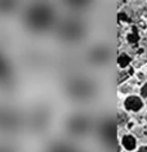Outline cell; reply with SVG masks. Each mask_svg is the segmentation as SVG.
Listing matches in <instances>:
<instances>
[{
	"instance_id": "obj_1",
	"label": "cell",
	"mask_w": 147,
	"mask_h": 152,
	"mask_svg": "<svg viewBox=\"0 0 147 152\" xmlns=\"http://www.w3.org/2000/svg\"><path fill=\"white\" fill-rule=\"evenodd\" d=\"M56 14L50 4L47 1H36L26 10L25 23L35 32H43L52 27L54 23Z\"/></svg>"
},
{
	"instance_id": "obj_2",
	"label": "cell",
	"mask_w": 147,
	"mask_h": 152,
	"mask_svg": "<svg viewBox=\"0 0 147 152\" xmlns=\"http://www.w3.org/2000/svg\"><path fill=\"white\" fill-rule=\"evenodd\" d=\"M67 93L75 99H86L90 98L94 93V84L88 79L76 77L69 81L66 85Z\"/></svg>"
},
{
	"instance_id": "obj_3",
	"label": "cell",
	"mask_w": 147,
	"mask_h": 152,
	"mask_svg": "<svg viewBox=\"0 0 147 152\" xmlns=\"http://www.w3.org/2000/svg\"><path fill=\"white\" fill-rule=\"evenodd\" d=\"M59 36L67 41H76L85 35V26L78 20H67L59 26Z\"/></svg>"
},
{
	"instance_id": "obj_4",
	"label": "cell",
	"mask_w": 147,
	"mask_h": 152,
	"mask_svg": "<svg viewBox=\"0 0 147 152\" xmlns=\"http://www.w3.org/2000/svg\"><path fill=\"white\" fill-rule=\"evenodd\" d=\"M89 119L83 115H76L74 117H71L67 123V129L71 134L74 135H83L88 132L89 129Z\"/></svg>"
},
{
	"instance_id": "obj_5",
	"label": "cell",
	"mask_w": 147,
	"mask_h": 152,
	"mask_svg": "<svg viewBox=\"0 0 147 152\" xmlns=\"http://www.w3.org/2000/svg\"><path fill=\"white\" fill-rule=\"evenodd\" d=\"M18 0H0V14H9L16 9Z\"/></svg>"
},
{
	"instance_id": "obj_6",
	"label": "cell",
	"mask_w": 147,
	"mask_h": 152,
	"mask_svg": "<svg viewBox=\"0 0 147 152\" xmlns=\"http://www.w3.org/2000/svg\"><path fill=\"white\" fill-rule=\"evenodd\" d=\"M10 75V68H9V63L7 62V59L0 54V81L7 80Z\"/></svg>"
},
{
	"instance_id": "obj_7",
	"label": "cell",
	"mask_w": 147,
	"mask_h": 152,
	"mask_svg": "<svg viewBox=\"0 0 147 152\" xmlns=\"http://www.w3.org/2000/svg\"><path fill=\"white\" fill-rule=\"evenodd\" d=\"M125 107L127 110H130V111H139L142 108V101L137 97H129L125 99Z\"/></svg>"
},
{
	"instance_id": "obj_8",
	"label": "cell",
	"mask_w": 147,
	"mask_h": 152,
	"mask_svg": "<svg viewBox=\"0 0 147 152\" xmlns=\"http://www.w3.org/2000/svg\"><path fill=\"white\" fill-rule=\"evenodd\" d=\"M65 1L72 8H85L92 3V0H65Z\"/></svg>"
},
{
	"instance_id": "obj_9",
	"label": "cell",
	"mask_w": 147,
	"mask_h": 152,
	"mask_svg": "<svg viewBox=\"0 0 147 152\" xmlns=\"http://www.w3.org/2000/svg\"><path fill=\"white\" fill-rule=\"evenodd\" d=\"M123 146L127 148V150H134L135 147V139L132 135H125L123 138Z\"/></svg>"
},
{
	"instance_id": "obj_10",
	"label": "cell",
	"mask_w": 147,
	"mask_h": 152,
	"mask_svg": "<svg viewBox=\"0 0 147 152\" xmlns=\"http://www.w3.org/2000/svg\"><path fill=\"white\" fill-rule=\"evenodd\" d=\"M130 62V58L128 57L127 54H121V56H119V58H118V63L120 64V67H127L128 64H129Z\"/></svg>"
},
{
	"instance_id": "obj_11",
	"label": "cell",
	"mask_w": 147,
	"mask_h": 152,
	"mask_svg": "<svg viewBox=\"0 0 147 152\" xmlns=\"http://www.w3.org/2000/svg\"><path fill=\"white\" fill-rule=\"evenodd\" d=\"M50 152H74V151L67 146H56Z\"/></svg>"
},
{
	"instance_id": "obj_12",
	"label": "cell",
	"mask_w": 147,
	"mask_h": 152,
	"mask_svg": "<svg viewBox=\"0 0 147 152\" xmlns=\"http://www.w3.org/2000/svg\"><path fill=\"white\" fill-rule=\"evenodd\" d=\"M128 40H129L130 43H137L138 41V35L137 34H130V35L128 36Z\"/></svg>"
},
{
	"instance_id": "obj_13",
	"label": "cell",
	"mask_w": 147,
	"mask_h": 152,
	"mask_svg": "<svg viewBox=\"0 0 147 152\" xmlns=\"http://www.w3.org/2000/svg\"><path fill=\"white\" fill-rule=\"evenodd\" d=\"M141 93H142V96H143V97H147V84H146V85L142 88Z\"/></svg>"
},
{
	"instance_id": "obj_14",
	"label": "cell",
	"mask_w": 147,
	"mask_h": 152,
	"mask_svg": "<svg viewBox=\"0 0 147 152\" xmlns=\"http://www.w3.org/2000/svg\"><path fill=\"white\" fill-rule=\"evenodd\" d=\"M119 18H120V20H125V21H128V17H127L124 13H120V14H119Z\"/></svg>"
},
{
	"instance_id": "obj_15",
	"label": "cell",
	"mask_w": 147,
	"mask_h": 152,
	"mask_svg": "<svg viewBox=\"0 0 147 152\" xmlns=\"http://www.w3.org/2000/svg\"><path fill=\"white\" fill-rule=\"evenodd\" d=\"M138 152H147V147H143V148H141Z\"/></svg>"
}]
</instances>
